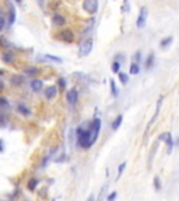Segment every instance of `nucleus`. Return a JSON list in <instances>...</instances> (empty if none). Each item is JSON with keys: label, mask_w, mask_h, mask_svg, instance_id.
Segmentation results:
<instances>
[{"label": "nucleus", "mask_w": 179, "mask_h": 201, "mask_svg": "<svg viewBox=\"0 0 179 201\" xmlns=\"http://www.w3.org/2000/svg\"><path fill=\"white\" fill-rule=\"evenodd\" d=\"M4 151V141L0 138V152H3Z\"/></svg>", "instance_id": "obj_37"}, {"label": "nucleus", "mask_w": 179, "mask_h": 201, "mask_svg": "<svg viewBox=\"0 0 179 201\" xmlns=\"http://www.w3.org/2000/svg\"><path fill=\"white\" fill-rule=\"evenodd\" d=\"M125 168H126V162H122V164L118 166V177H116V180H118V179H120V176H122V173H123V170H125Z\"/></svg>", "instance_id": "obj_26"}, {"label": "nucleus", "mask_w": 179, "mask_h": 201, "mask_svg": "<svg viewBox=\"0 0 179 201\" xmlns=\"http://www.w3.org/2000/svg\"><path fill=\"white\" fill-rule=\"evenodd\" d=\"M56 94H57V87H56V85L48 87V88L45 89V98H46V99H53V98L56 97Z\"/></svg>", "instance_id": "obj_11"}, {"label": "nucleus", "mask_w": 179, "mask_h": 201, "mask_svg": "<svg viewBox=\"0 0 179 201\" xmlns=\"http://www.w3.org/2000/svg\"><path fill=\"white\" fill-rule=\"evenodd\" d=\"M161 105H162V97H161L158 100H157V109H155V113H154V116L151 117V120H150V123H148V127H147V129H150L151 126L154 124L155 119L158 117V115H159V110H161Z\"/></svg>", "instance_id": "obj_10"}, {"label": "nucleus", "mask_w": 179, "mask_h": 201, "mask_svg": "<svg viewBox=\"0 0 179 201\" xmlns=\"http://www.w3.org/2000/svg\"><path fill=\"white\" fill-rule=\"evenodd\" d=\"M141 60V52L140 50H137V52L134 53V56H133V63H137L138 64V62Z\"/></svg>", "instance_id": "obj_28"}, {"label": "nucleus", "mask_w": 179, "mask_h": 201, "mask_svg": "<svg viewBox=\"0 0 179 201\" xmlns=\"http://www.w3.org/2000/svg\"><path fill=\"white\" fill-rule=\"evenodd\" d=\"M129 71H130V74H133V76L138 74V73H140V67H138L137 63H133V62H132V64H130V68H129Z\"/></svg>", "instance_id": "obj_21"}, {"label": "nucleus", "mask_w": 179, "mask_h": 201, "mask_svg": "<svg viewBox=\"0 0 179 201\" xmlns=\"http://www.w3.org/2000/svg\"><path fill=\"white\" fill-rule=\"evenodd\" d=\"M13 82H14V84H17V85H20L21 82H23V77H20V76L14 77V78H13Z\"/></svg>", "instance_id": "obj_33"}, {"label": "nucleus", "mask_w": 179, "mask_h": 201, "mask_svg": "<svg viewBox=\"0 0 179 201\" xmlns=\"http://www.w3.org/2000/svg\"><path fill=\"white\" fill-rule=\"evenodd\" d=\"M24 71H25V74H27V76L32 77V78H35V77L39 74V70H38L37 67H27Z\"/></svg>", "instance_id": "obj_18"}, {"label": "nucleus", "mask_w": 179, "mask_h": 201, "mask_svg": "<svg viewBox=\"0 0 179 201\" xmlns=\"http://www.w3.org/2000/svg\"><path fill=\"white\" fill-rule=\"evenodd\" d=\"M24 201H28V200H24Z\"/></svg>", "instance_id": "obj_41"}, {"label": "nucleus", "mask_w": 179, "mask_h": 201, "mask_svg": "<svg viewBox=\"0 0 179 201\" xmlns=\"http://www.w3.org/2000/svg\"><path fill=\"white\" fill-rule=\"evenodd\" d=\"M154 60H155V56L154 53H150L146 59V70H150L153 66H154Z\"/></svg>", "instance_id": "obj_19"}, {"label": "nucleus", "mask_w": 179, "mask_h": 201, "mask_svg": "<svg viewBox=\"0 0 179 201\" xmlns=\"http://www.w3.org/2000/svg\"><path fill=\"white\" fill-rule=\"evenodd\" d=\"M118 76H119V81H120L123 85H126L127 82H129V76H127L126 73H122V71H120Z\"/></svg>", "instance_id": "obj_22"}, {"label": "nucleus", "mask_w": 179, "mask_h": 201, "mask_svg": "<svg viewBox=\"0 0 179 201\" xmlns=\"http://www.w3.org/2000/svg\"><path fill=\"white\" fill-rule=\"evenodd\" d=\"M57 85H59V88H60V89H65L66 88V80L60 77V78L57 80Z\"/></svg>", "instance_id": "obj_31"}, {"label": "nucleus", "mask_w": 179, "mask_h": 201, "mask_svg": "<svg viewBox=\"0 0 179 201\" xmlns=\"http://www.w3.org/2000/svg\"><path fill=\"white\" fill-rule=\"evenodd\" d=\"M87 201H95V196H94V194H90L88 198H87Z\"/></svg>", "instance_id": "obj_38"}, {"label": "nucleus", "mask_w": 179, "mask_h": 201, "mask_svg": "<svg viewBox=\"0 0 179 201\" xmlns=\"http://www.w3.org/2000/svg\"><path fill=\"white\" fill-rule=\"evenodd\" d=\"M14 21H16V10L11 7L10 11H8V25H13Z\"/></svg>", "instance_id": "obj_20"}, {"label": "nucleus", "mask_w": 179, "mask_h": 201, "mask_svg": "<svg viewBox=\"0 0 179 201\" xmlns=\"http://www.w3.org/2000/svg\"><path fill=\"white\" fill-rule=\"evenodd\" d=\"M172 40H174L172 36H165V38H162L161 42H159V48H161V49H167L168 46L172 44Z\"/></svg>", "instance_id": "obj_15"}, {"label": "nucleus", "mask_w": 179, "mask_h": 201, "mask_svg": "<svg viewBox=\"0 0 179 201\" xmlns=\"http://www.w3.org/2000/svg\"><path fill=\"white\" fill-rule=\"evenodd\" d=\"M147 16H148V10H147V7H141V8H140V13H138L137 21H136L137 28H144V27H146Z\"/></svg>", "instance_id": "obj_5"}, {"label": "nucleus", "mask_w": 179, "mask_h": 201, "mask_svg": "<svg viewBox=\"0 0 179 201\" xmlns=\"http://www.w3.org/2000/svg\"><path fill=\"white\" fill-rule=\"evenodd\" d=\"M109 87H111V94H112V97L116 98L119 95V89H118V87H116V82H115L114 78L109 80Z\"/></svg>", "instance_id": "obj_16"}, {"label": "nucleus", "mask_w": 179, "mask_h": 201, "mask_svg": "<svg viewBox=\"0 0 179 201\" xmlns=\"http://www.w3.org/2000/svg\"><path fill=\"white\" fill-rule=\"evenodd\" d=\"M178 144H179V138H178Z\"/></svg>", "instance_id": "obj_40"}, {"label": "nucleus", "mask_w": 179, "mask_h": 201, "mask_svg": "<svg viewBox=\"0 0 179 201\" xmlns=\"http://www.w3.org/2000/svg\"><path fill=\"white\" fill-rule=\"evenodd\" d=\"M3 60L7 63V64H11L13 63V55L10 52H4L3 53Z\"/></svg>", "instance_id": "obj_24"}, {"label": "nucleus", "mask_w": 179, "mask_h": 201, "mask_svg": "<svg viewBox=\"0 0 179 201\" xmlns=\"http://www.w3.org/2000/svg\"><path fill=\"white\" fill-rule=\"evenodd\" d=\"M17 112H20L21 115H24V116H29V115H31L29 108H27L23 102H18V104H17Z\"/></svg>", "instance_id": "obj_12"}, {"label": "nucleus", "mask_w": 179, "mask_h": 201, "mask_svg": "<svg viewBox=\"0 0 179 201\" xmlns=\"http://www.w3.org/2000/svg\"><path fill=\"white\" fill-rule=\"evenodd\" d=\"M0 106H8V100L6 98H0Z\"/></svg>", "instance_id": "obj_35"}, {"label": "nucleus", "mask_w": 179, "mask_h": 201, "mask_svg": "<svg viewBox=\"0 0 179 201\" xmlns=\"http://www.w3.org/2000/svg\"><path fill=\"white\" fill-rule=\"evenodd\" d=\"M106 190V186H104V187H102V190L101 191H99V196H98V200L97 201H104V197H105V191Z\"/></svg>", "instance_id": "obj_30"}, {"label": "nucleus", "mask_w": 179, "mask_h": 201, "mask_svg": "<svg viewBox=\"0 0 179 201\" xmlns=\"http://www.w3.org/2000/svg\"><path fill=\"white\" fill-rule=\"evenodd\" d=\"M3 88H4V84H3V81L0 80V91H2V89H3Z\"/></svg>", "instance_id": "obj_39"}, {"label": "nucleus", "mask_w": 179, "mask_h": 201, "mask_svg": "<svg viewBox=\"0 0 179 201\" xmlns=\"http://www.w3.org/2000/svg\"><path fill=\"white\" fill-rule=\"evenodd\" d=\"M83 8H84V11L90 13V14H95L98 11V2L97 0H86L83 3Z\"/></svg>", "instance_id": "obj_6"}, {"label": "nucleus", "mask_w": 179, "mask_h": 201, "mask_svg": "<svg viewBox=\"0 0 179 201\" xmlns=\"http://www.w3.org/2000/svg\"><path fill=\"white\" fill-rule=\"evenodd\" d=\"M4 25H6V18H4V17H0V32L3 31Z\"/></svg>", "instance_id": "obj_34"}, {"label": "nucleus", "mask_w": 179, "mask_h": 201, "mask_svg": "<svg viewBox=\"0 0 179 201\" xmlns=\"http://www.w3.org/2000/svg\"><path fill=\"white\" fill-rule=\"evenodd\" d=\"M116 197H118V193H116V191H112V193L108 196L106 200H108V201H115V200H116Z\"/></svg>", "instance_id": "obj_32"}, {"label": "nucleus", "mask_w": 179, "mask_h": 201, "mask_svg": "<svg viewBox=\"0 0 179 201\" xmlns=\"http://www.w3.org/2000/svg\"><path fill=\"white\" fill-rule=\"evenodd\" d=\"M122 11H123V13H129V11H130V3H129V2H123V4H122Z\"/></svg>", "instance_id": "obj_29"}, {"label": "nucleus", "mask_w": 179, "mask_h": 201, "mask_svg": "<svg viewBox=\"0 0 179 201\" xmlns=\"http://www.w3.org/2000/svg\"><path fill=\"white\" fill-rule=\"evenodd\" d=\"M59 39L63 40V42H67V44H71L74 40V34L73 31H70V29H65V31H62L59 34Z\"/></svg>", "instance_id": "obj_7"}, {"label": "nucleus", "mask_w": 179, "mask_h": 201, "mask_svg": "<svg viewBox=\"0 0 179 201\" xmlns=\"http://www.w3.org/2000/svg\"><path fill=\"white\" fill-rule=\"evenodd\" d=\"M52 22L55 25H57V27H62V25L66 24V17L59 14V13H56V14H53V17H52Z\"/></svg>", "instance_id": "obj_9"}, {"label": "nucleus", "mask_w": 179, "mask_h": 201, "mask_svg": "<svg viewBox=\"0 0 179 201\" xmlns=\"http://www.w3.org/2000/svg\"><path fill=\"white\" fill-rule=\"evenodd\" d=\"M115 60L119 62V63H120V60L125 62V55H116V56H115Z\"/></svg>", "instance_id": "obj_36"}, {"label": "nucleus", "mask_w": 179, "mask_h": 201, "mask_svg": "<svg viewBox=\"0 0 179 201\" xmlns=\"http://www.w3.org/2000/svg\"><path fill=\"white\" fill-rule=\"evenodd\" d=\"M91 50H93V39H86L81 45H80L78 53H80V56L86 57L91 53Z\"/></svg>", "instance_id": "obj_4"}, {"label": "nucleus", "mask_w": 179, "mask_h": 201, "mask_svg": "<svg viewBox=\"0 0 179 201\" xmlns=\"http://www.w3.org/2000/svg\"><path fill=\"white\" fill-rule=\"evenodd\" d=\"M159 141H165L167 144V152L172 154V149H174V138H172V134L168 131V133H162L161 136L158 137Z\"/></svg>", "instance_id": "obj_3"}, {"label": "nucleus", "mask_w": 179, "mask_h": 201, "mask_svg": "<svg viewBox=\"0 0 179 201\" xmlns=\"http://www.w3.org/2000/svg\"><path fill=\"white\" fill-rule=\"evenodd\" d=\"M76 133H77V144L84 149H88L91 145L94 144L93 142V136H91V131L86 129H83V127H78L76 130Z\"/></svg>", "instance_id": "obj_1"}, {"label": "nucleus", "mask_w": 179, "mask_h": 201, "mask_svg": "<svg viewBox=\"0 0 179 201\" xmlns=\"http://www.w3.org/2000/svg\"><path fill=\"white\" fill-rule=\"evenodd\" d=\"M122 122H123V115H118V116L115 117V120L111 123V129L118 130L120 127V124H122Z\"/></svg>", "instance_id": "obj_14"}, {"label": "nucleus", "mask_w": 179, "mask_h": 201, "mask_svg": "<svg viewBox=\"0 0 179 201\" xmlns=\"http://www.w3.org/2000/svg\"><path fill=\"white\" fill-rule=\"evenodd\" d=\"M153 184H154V189L157 190V191H159V190L162 189V184H161V179H159L158 176L154 177V182H153Z\"/></svg>", "instance_id": "obj_23"}, {"label": "nucleus", "mask_w": 179, "mask_h": 201, "mask_svg": "<svg viewBox=\"0 0 179 201\" xmlns=\"http://www.w3.org/2000/svg\"><path fill=\"white\" fill-rule=\"evenodd\" d=\"M66 100L69 102L70 105H74L76 102L78 100V92H77V89H69L67 91V94H66Z\"/></svg>", "instance_id": "obj_8"}, {"label": "nucleus", "mask_w": 179, "mask_h": 201, "mask_svg": "<svg viewBox=\"0 0 179 201\" xmlns=\"http://www.w3.org/2000/svg\"><path fill=\"white\" fill-rule=\"evenodd\" d=\"M38 184H39V179H37V177H32V179H29V180H28V184H27V187H28L29 191H34V190L37 189Z\"/></svg>", "instance_id": "obj_17"}, {"label": "nucleus", "mask_w": 179, "mask_h": 201, "mask_svg": "<svg viewBox=\"0 0 179 201\" xmlns=\"http://www.w3.org/2000/svg\"><path fill=\"white\" fill-rule=\"evenodd\" d=\"M99 130H101V119H94L90 123V131H91V136H93V142L97 141Z\"/></svg>", "instance_id": "obj_2"}, {"label": "nucleus", "mask_w": 179, "mask_h": 201, "mask_svg": "<svg viewBox=\"0 0 179 201\" xmlns=\"http://www.w3.org/2000/svg\"><path fill=\"white\" fill-rule=\"evenodd\" d=\"M45 57L52 62H56V63H63V60H62L60 57H56V56H53V55H45Z\"/></svg>", "instance_id": "obj_27"}, {"label": "nucleus", "mask_w": 179, "mask_h": 201, "mask_svg": "<svg viewBox=\"0 0 179 201\" xmlns=\"http://www.w3.org/2000/svg\"><path fill=\"white\" fill-rule=\"evenodd\" d=\"M31 88H32V91H35V92H38V91H41L42 87H44V82H42L41 80H38V78H34L32 81H31Z\"/></svg>", "instance_id": "obj_13"}, {"label": "nucleus", "mask_w": 179, "mask_h": 201, "mask_svg": "<svg viewBox=\"0 0 179 201\" xmlns=\"http://www.w3.org/2000/svg\"><path fill=\"white\" fill-rule=\"evenodd\" d=\"M111 70H112V73H120V63L116 60H114V63H112V66H111Z\"/></svg>", "instance_id": "obj_25"}]
</instances>
